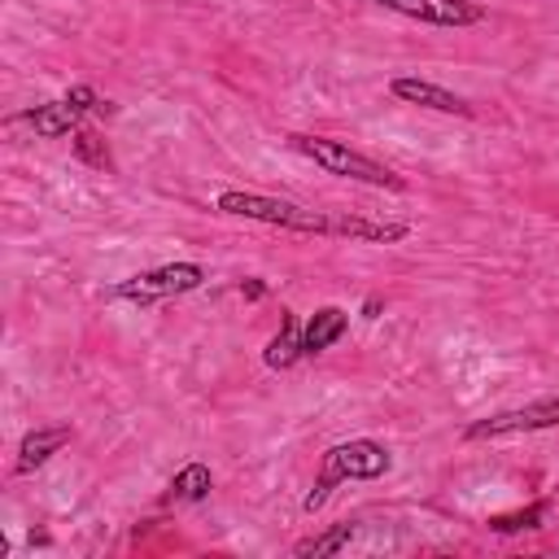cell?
Listing matches in <instances>:
<instances>
[{
  "instance_id": "obj_1",
  "label": "cell",
  "mask_w": 559,
  "mask_h": 559,
  "mask_svg": "<svg viewBox=\"0 0 559 559\" xmlns=\"http://www.w3.org/2000/svg\"><path fill=\"white\" fill-rule=\"evenodd\" d=\"M218 214L231 218H249V223H266V227H284V231H306V236H345V240H367V245H393L406 240L411 227L406 223H376V218H358V214H323L284 197H266V192H240L227 188L214 201Z\"/></svg>"
},
{
  "instance_id": "obj_2",
  "label": "cell",
  "mask_w": 559,
  "mask_h": 559,
  "mask_svg": "<svg viewBox=\"0 0 559 559\" xmlns=\"http://www.w3.org/2000/svg\"><path fill=\"white\" fill-rule=\"evenodd\" d=\"M389 450L380 441H367V437H354V441H341L323 454V472L314 480V489L306 493V511H319L328 502V493L341 485V480H376L389 472Z\"/></svg>"
},
{
  "instance_id": "obj_3",
  "label": "cell",
  "mask_w": 559,
  "mask_h": 559,
  "mask_svg": "<svg viewBox=\"0 0 559 559\" xmlns=\"http://www.w3.org/2000/svg\"><path fill=\"white\" fill-rule=\"evenodd\" d=\"M297 153H306L314 166H323L328 175H341V179H358V183H371V188H393L402 192L406 179L397 170H389L384 162L349 148L345 140H328V135H288Z\"/></svg>"
},
{
  "instance_id": "obj_4",
  "label": "cell",
  "mask_w": 559,
  "mask_h": 559,
  "mask_svg": "<svg viewBox=\"0 0 559 559\" xmlns=\"http://www.w3.org/2000/svg\"><path fill=\"white\" fill-rule=\"evenodd\" d=\"M201 280H205V266H197V262H166V266H153V271H144V275H131V280H122L114 293H118L122 301H135V306H153V301H166V297H183V293L201 288Z\"/></svg>"
},
{
  "instance_id": "obj_5",
  "label": "cell",
  "mask_w": 559,
  "mask_h": 559,
  "mask_svg": "<svg viewBox=\"0 0 559 559\" xmlns=\"http://www.w3.org/2000/svg\"><path fill=\"white\" fill-rule=\"evenodd\" d=\"M555 424H559V397H542V402H528V406H515V411L485 415V419L467 424L463 437H467V441H489V437L537 432V428H555Z\"/></svg>"
},
{
  "instance_id": "obj_6",
  "label": "cell",
  "mask_w": 559,
  "mask_h": 559,
  "mask_svg": "<svg viewBox=\"0 0 559 559\" xmlns=\"http://www.w3.org/2000/svg\"><path fill=\"white\" fill-rule=\"evenodd\" d=\"M100 100H96V92L87 87V83H79V87H70L61 100H48V105H35V109H26V122L35 127V135H70V131H79V118L87 114V109H96Z\"/></svg>"
},
{
  "instance_id": "obj_7",
  "label": "cell",
  "mask_w": 559,
  "mask_h": 559,
  "mask_svg": "<svg viewBox=\"0 0 559 559\" xmlns=\"http://www.w3.org/2000/svg\"><path fill=\"white\" fill-rule=\"evenodd\" d=\"M380 9H393L402 17H415L424 26H476L485 22V9L472 4V0H371Z\"/></svg>"
},
{
  "instance_id": "obj_8",
  "label": "cell",
  "mask_w": 559,
  "mask_h": 559,
  "mask_svg": "<svg viewBox=\"0 0 559 559\" xmlns=\"http://www.w3.org/2000/svg\"><path fill=\"white\" fill-rule=\"evenodd\" d=\"M389 92H393L397 100H406V105H419V109L472 118V105H467L459 92H450V87H441V83H428V79H406V74H402V79L389 83Z\"/></svg>"
},
{
  "instance_id": "obj_9",
  "label": "cell",
  "mask_w": 559,
  "mask_h": 559,
  "mask_svg": "<svg viewBox=\"0 0 559 559\" xmlns=\"http://www.w3.org/2000/svg\"><path fill=\"white\" fill-rule=\"evenodd\" d=\"M345 328H349V314H345L341 306H319V310L306 319V328H301L306 354H323L328 345H336V341L345 336Z\"/></svg>"
},
{
  "instance_id": "obj_10",
  "label": "cell",
  "mask_w": 559,
  "mask_h": 559,
  "mask_svg": "<svg viewBox=\"0 0 559 559\" xmlns=\"http://www.w3.org/2000/svg\"><path fill=\"white\" fill-rule=\"evenodd\" d=\"M70 441V428L66 424H52V428H35V432H26L22 437V445H17V472L26 476V472H35V467H44L61 445Z\"/></svg>"
},
{
  "instance_id": "obj_11",
  "label": "cell",
  "mask_w": 559,
  "mask_h": 559,
  "mask_svg": "<svg viewBox=\"0 0 559 559\" xmlns=\"http://www.w3.org/2000/svg\"><path fill=\"white\" fill-rule=\"evenodd\" d=\"M301 354H306V345H301V323L288 314V319L280 323V332L271 336V345L262 349V362H266L271 371H288Z\"/></svg>"
},
{
  "instance_id": "obj_12",
  "label": "cell",
  "mask_w": 559,
  "mask_h": 559,
  "mask_svg": "<svg viewBox=\"0 0 559 559\" xmlns=\"http://www.w3.org/2000/svg\"><path fill=\"white\" fill-rule=\"evenodd\" d=\"M210 485H214L210 467H205V463H188V467H179V472L170 476V498H175V502H201V498L210 493Z\"/></svg>"
},
{
  "instance_id": "obj_13",
  "label": "cell",
  "mask_w": 559,
  "mask_h": 559,
  "mask_svg": "<svg viewBox=\"0 0 559 559\" xmlns=\"http://www.w3.org/2000/svg\"><path fill=\"white\" fill-rule=\"evenodd\" d=\"M349 537H354V524H332L328 533H314V537L297 542V546H293V555H297V559H310V555H314V559H323V555H336Z\"/></svg>"
},
{
  "instance_id": "obj_14",
  "label": "cell",
  "mask_w": 559,
  "mask_h": 559,
  "mask_svg": "<svg viewBox=\"0 0 559 559\" xmlns=\"http://www.w3.org/2000/svg\"><path fill=\"white\" fill-rule=\"evenodd\" d=\"M74 153H79L87 166H100V170H109V166H114V157H109L105 140H100L96 131H87V127H79V131H74Z\"/></svg>"
},
{
  "instance_id": "obj_15",
  "label": "cell",
  "mask_w": 559,
  "mask_h": 559,
  "mask_svg": "<svg viewBox=\"0 0 559 559\" xmlns=\"http://www.w3.org/2000/svg\"><path fill=\"white\" fill-rule=\"evenodd\" d=\"M537 520H542V507L533 502L528 511H515V515H498V520H489V528H498V533H515V528H537Z\"/></svg>"
},
{
  "instance_id": "obj_16",
  "label": "cell",
  "mask_w": 559,
  "mask_h": 559,
  "mask_svg": "<svg viewBox=\"0 0 559 559\" xmlns=\"http://www.w3.org/2000/svg\"><path fill=\"white\" fill-rule=\"evenodd\" d=\"M240 293H245L249 301H258V297H262L266 288H262V280H249V284H240Z\"/></svg>"
}]
</instances>
